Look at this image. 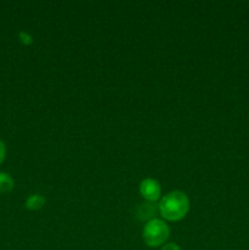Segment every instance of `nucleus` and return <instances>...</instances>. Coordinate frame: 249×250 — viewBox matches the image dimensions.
Masks as SVG:
<instances>
[{
    "mask_svg": "<svg viewBox=\"0 0 249 250\" xmlns=\"http://www.w3.org/2000/svg\"><path fill=\"white\" fill-rule=\"evenodd\" d=\"M160 250H181V248L176 243H167L161 247Z\"/></svg>",
    "mask_w": 249,
    "mask_h": 250,
    "instance_id": "nucleus-9",
    "label": "nucleus"
},
{
    "mask_svg": "<svg viewBox=\"0 0 249 250\" xmlns=\"http://www.w3.org/2000/svg\"><path fill=\"white\" fill-rule=\"evenodd\" d=\"M142 237L146 246L150 248H158L164 246L170 237V227L164 220L154 217L144 225Z\"/></svg>",
    "mask_w": 249,
    "mask_h": 250,
    "instance_id": "nucleus-2",
    "label": "nucleus"
},
{
    "mask_svg": "<svg viewBox=\"0 0 249 250\" xmlns=\"http://www.w3.org/2000/svg\"><path fill=\"white\" fill-rule=\"evenodd\" d=\"M159 211V208L155 203H149L146 202L145 204H141L139 205L138 209V217L142 220H151L154 219L153 215L155 216V212ZM148 220V221H149Z\"/></svg>",
    "mask_w": 249,
    "mask_h": 250,
    "instance_id": "nucleus-4",
    "label": "nucleus"
},
{
    "mask_svg": "<svg viewBox=\"0 0 249 250\" xmlns=\"http://www.w3.org/2000/svg\"><path fill=\"white\" fill-rule=\"evenodd\" d=\"M139 193L149 203H155L161 198V186L154 178H144L139 183Z\"/></svg>",
    "mask_w": 249,
    "mask_h": 250,
    "instance_id": "nucleus-3",
    "label": "nucleus"
},
{
    "mask_svg": "<svg viewBox=\"0 0 249 250\" xmlns=\"http://www.w3.org/2000/svg\"><path fill=\"white\" fill-rule=\"evenodd\" d=\"M20 38H21V41L23 42L24 44L32 43V37L29 36V34H27L26 32H21V33H20Z\"/></svg>",
    "mask_w": 249,
    "mask_h": 250,
    "instance_id": "nucleus-8",
    "label": "nucleus"
},
{
    "mask_svg": "<svg viewBox=\"0 0 249 250\" xmlns=\"http://www.w3.org/2000/svg\"><path fill=\"white\" fill-rule=\"evenodd\" d=\"M189 199L181 190H172L164 195L159 202V214L167 221H180L189 211Z\"/></svg>",
    "mask_w": 249,
    "mask_h": 250,
    "instance_id": "nucleus-1",
    "label": "nucleus"
},
{
    "mask_svg": "<svg viewBox=\"0 0 249 250\" xmlns=\"http://www.w3.org/2000/svg\"><path fill=\"white\" fill-rule=\"evenodd\" d=\"M5 155H6V146H5L4 142L0 139V165L5 160Z\"/></svg>",
    "mask_w": 249,
    "mask_h": 250,
    "instance_id": "nucleus-7",
    "label": "nucleus"
},
{
    "mask_svg": "<svg viewBox=\"0 0 249 250\" xmlns=\"http://www.w3.org/2000/svg\"><path fill=\"white\" fill-rule=\"evenodd\" d=\"M44 204H45V198L41 194L29 195V197L27 198L26 203H24L26 208L29 210H39L43 208Z\"/></svg>",
    "mask_w": 249,
    "mask_h": 250,
    "instance_id": "nucleus-5",
    "label": "nucleus"
},
{
    "mask_svg": "<svg viewBox=\"0 0 249 250\" xmlns=\"http://www.w3.org/2000/svg\"><path fill=\"white\" fill-rule=\"evenodd\" d=\"M14 189V180L6 172H0V193H9Z\"/></svg>",
    "mask_w": 249,
    "mask_h": 250,
    "instance_id": "nucleus-6",
    "label": "nucleus"
}]
</instances>
